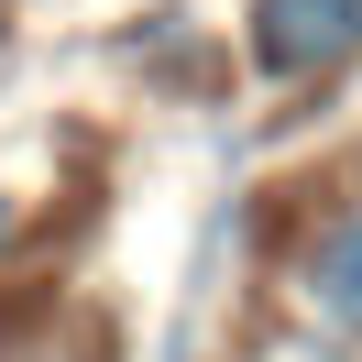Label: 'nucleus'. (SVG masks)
I'll return each mask as SVG.
<instances>
[{"label": "nucleus", "mask_w": 362, "mask_h": 362, "mask_svg": "<svg viewBox=\"0 0 362 362\" xmlns=\"http://www.w3.org/2000/svg\"><path fill=\"white\" fill-rule=\"evenodd\" d=\"M242 66L264 88H329L362 66V0H242Z\"/></svg>", "instance_id": "1"}, {"label": "nucleus", "mask_w": 362, "mask_h": 362, "mask_svg": "<svg viewBox=\"0 0 362 362\" xmlns=\"http://www.w3.org/2000/svg\"><path fill=\"white\" fill-rule=\"evenodd\" d=\"M286 296L308 329H329L340 351H362V187H340L286 252Z\"/></svg>", "instance_id": "2"}, {"label": "nucleus", "mask_w": 362, "mask_h": 362, "mask_svg": "<svg viewBox=\"0 0 362 362\" xmlns=\"http://www.w3.org/2000/svg\"><path fill=\"white\" fill-rule=\"evenodd\" d=\"M11 230H23V209H11V187H0V252H11Z\"/></svg>", "instance_id": "3"}]
</instances>
